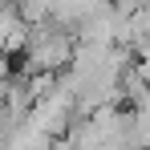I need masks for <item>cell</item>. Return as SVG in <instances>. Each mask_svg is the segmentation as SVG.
I'll return each mask as SVG.
<instances>
[{
	"label": "cell",
	"instance_id": "6da1fadb",
	"mask_svg": "<svg viewBox=\"0 0 150 150\" xmlns=\"http://www.w3.org/2000/svg\"><path fill=\"white\" fill-rule=\"evenodd\" d=\"M77 41L69 37V28H61L57 21H41V25L28 28L25 41V69L28 73H61L69 61H73Z\"/></svg>",
	"mask_w": 150,
	"mask_h": 150
},
{
	"label": "cell",
	"instance_id": "7a4b0ae2",
	"mask_svg": "<svg viewBox=\"0 0 150 150\" xmlns=\"http://www.w3.org/2000/svg\"><path fill=\"white\" fill-rule=\"evenodd\" d=\"M28 21L21 16V8L16 4H8V8H0V53H21L25 49V41H28Z\"/></svg>",
	"mask_w": 150,
	"mask_h": 150
}]
</instances>
